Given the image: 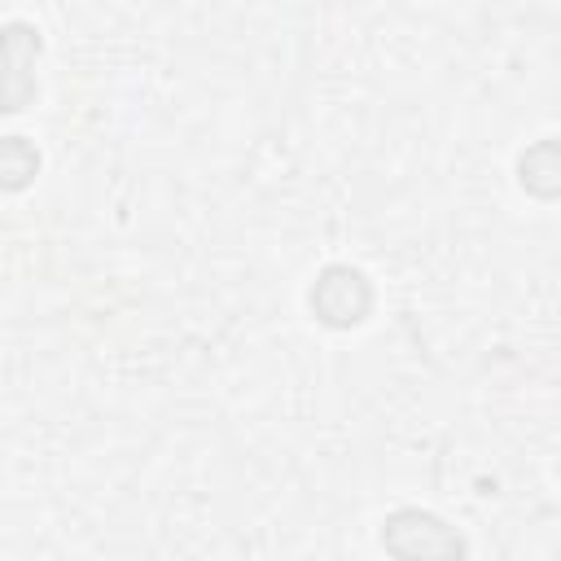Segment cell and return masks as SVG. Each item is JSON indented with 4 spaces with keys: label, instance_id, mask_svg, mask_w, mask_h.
Returning <instances> with one entry per match:
<instances>
[{
    "label": "cell",
    "instance_id": "3957f363",
    "mask_svg": "<svg viewBox=\"0 0 561 561\" xmlns=\"http://www.w3.org/2000/svg\"><path fill=\"white\" fill-rule=\"evenodd\" d=\"M522 171V184L535 193V197H561V145L557 140H539L522 153L517 162Z\"/></svg>",
    "mask_w": 561,
    "mask_h": 561
},
{
    "label": "cell",
    "instance_id": "6da1fadb",
    "mask_svg": "<svg viewBox=\"0 0 561 561\" xmlns=\"http://www.w3.org/2000/svg\"><path fill=\"white\" fill-rule=\"evenodd\" d=\"M381 539H386V548L394 557H456V552H465V543L434 513H421V508L394 513L386 522Z\"/></svg>",
    "mask_w": 561,
    "mask_h": 561
},
{
    "label": "cell",
    "instance_id": "5b68a950",
    "mask_svg": "<svg viewBox=\"0 0 561 561\" xmlns=\"http://www.w3.org/2000/svg\"><path fill=\"white\" fill-rule=\"evenodd\" d=\"M35 167H39V158H35V149H31L22 136H9V140L0 145V175H4L9 188H22V184L35 175Z\"/></svg>",
    "mask_w": 561,
    "mask_h": 561
},
{
    "label": "cell",
    "instance_id": "277c9868",
    "mask_svg": "<svg viewBox=\"0 0 561 561\" xmlns=\"http://www.w3.org/2000/svg\"><path fill=\"white\" fill-rule=\"evenodd\" d=\"M35 35L22 26V22H13L9 26V35H4V66H9V110H22V70H26V57H35Z\"/></svg>",
    "mask_w": 561,
    "mask_h": 561
},
{
    "label": "cell",
    "instance_id": "7a4b0ae2",
    "mask_svg": "<svg viewBox=\"0 0 561 561\" xmlns=\"http://www.w3.org/2000/svg\"><path fill=\"white\" fill-rule=\"evenodd\" d=\"M368 302H373V289H368L364 272H355V267H324L320 280H316V289H311L316 316L324 324H337V329L364 320L368 316Z\"/></svg>",
    "mask_w": 561,
    "mask_h": 561
}]
</instances>
